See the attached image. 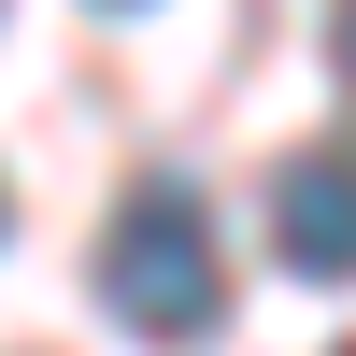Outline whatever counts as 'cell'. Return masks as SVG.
Segmentation results:
<instances>
[{
    "instance_id": "cell-3",
    "label": "cell",
    "mask_w": 356,
    "mask_h": 356,
    "mask_svg": "<svg viewBox=\"0 0 356 356\" xmlns=\"http://www.w3.org/2000/svg\"><path fill=\"white\" fill-rule=\"evenodd\" d=\"M328 43H342V86H356V0H342V29H328Z\"/></svg>"
},
{
    "instance_id": "cell-1",
    "label": "cell",
    "mask_w": 356,
    "mask_h": 356,
    "mask_svg": "<svg viewBox=\"0 0 356 356\" xmlns=\"http://www.w3.org/2000/svg\"><path fill=\"white\" fill-rule=\"evenodd\" d=\"M100 300L129 314L143 342H200V328L228 314L214 200H200L186 171H143V186H129V214H114V243H100Z\"/></svg>"
},
{
    "instance_id": "cell-2",
    "label": "cell",
    "mask_w": 356,
    "mask_h": 356,
    "mask_svg": "<svg viewBox=\"0 0 356 356\" xmlns=\"http://www.w3.org/2000/svg\"><path fill=\"white\" fill-rule=\"evenodd\" d=\"M271 243H285V271L356 285V157H285V186H271Z\"/></svg>"
}]
</instances>
